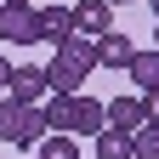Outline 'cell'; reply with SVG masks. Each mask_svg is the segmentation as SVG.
<instances>
[{
  "label": "cell",
  "instance_id": "obj_2",
  "mask_svg": "<svg viewBox=\"0 0 159 159\" xmlns=\"http://www.w3.org/2000/svg\"><path fill=\"white\" fill-rule=\"evenodd\" d=\"M0 40L34 46V40H40V11L34 6H6V0H0Z\"/></svg>",
  "mask_w": 159,
  "mask_h": 159
},
{
  "label": "cell",
  "instance_id": "obj_6",
  "mask_svg": "<svg viewBox=\"0 0 159 159\" xmlns=\"http://www.w3.org/2000/svg\"><path fill=\"white\" fill-rule=\"evenodd\" d=\"M74 29L80 34H108L114 29V6H108V0H80V6H74Z\"/></svg>",
  "mask_w": 159,
  "mask_h": 159
},
{
  "label": "cell",
  "instance_id": "obj_9",
  "mask_svg": "<svg viewBox=\"0 0 159 159\" xmlns=\"http://www.w3.org/2000/svg\"><path fill=\"white\" fill-rule=\"evenodd\" d=\"M46 80H51V91H80V80H85V68H80V63H68V57L57 51L51 63H46Z\"/></svg>",
  "mask_w": 159,
  "mask_h": 159
},
{
  "label": "cell",
  "instance_id": "obj_10",
  "mask_svg": "<svg viewBox=\"0 0 159 159\" xmlns=\"http://www.w3.org/2000/svg\"><path fill=\"white\" fill-rule=\"evenodd\" d=\"M91 142H97V159H131V153H136V148H131V131H114V125H102Z\"/></svg>",
  "mask_w": 159,
  "mask_h": 159
},
{
  "label": "cell",
  "instance_id": "obj_8",
  "mask_svg": "<svg viewBox=\"0 0 159 159\" xmlns=\"http://www.w3.org/2000/svg\"><path fill=\"white\" fill-rule=\"evenodd\" d=\"M74 34V6H40V40H68Z\"/></svg>",
  "mask_w": 159,
  "mask_h": 159
},
{
  "label": "cell",
  "instance_id": "obj_18",
  "mask_svg": "<svg viewBox=\"0 0 159 159\" xmlns=\"http://www.w3.org/2000/svg\"><path fill=\"white\" fill-rule=\"evenodd\" d=\"M148 6H153V11H159V0H148Z\"/></svg>",
  "mask_w": 159,
  "mask_h": 159
},
{
  "label": "cell",
  "instance_id": "obj_21",
  "mask_svg": "<svg viewBox=\"0 0 159 159\" xmlns=\"http://www.w3.org/2000/svg\"><path fill=\"white\" fill-rule=\"evenodd\" d=\"M131 159H136V153H131Z\"/></svg>",
  "mask_w": 159,
  "mask_h": 159
},
{
  "label": "cell",
  "instance_id": "obj_3",
  "mask_svg": "<svg viewBox=\"0 0 159 159\" xmlns=\"http://www.w3.org/2000/svg\"><path fill=\"white\" fill-rule=\"evenodd\" d=\"M6 97H17V102H46L51 97V80H46V68H11V80H6Z\"/></svg>",
  "mask_w": 159,
  "mask_h": 159
},
{
  "label": "cell",
  "instance_id": "obj_11",
  "mask_svg": "<svg viewBox=\"0 0 159 159\" xmlns=\"http://www.w3.org/2000/svg\"><path fill=\"white\" fill-rule=\"evenodd\" d=\"M125 74H131V80H136L142 91H159V46H153V51H136Z\"/></svg>",
  "mask_w": 159,
  "mask_h": 159
},
{
  "label": "cell",
  "instance_id": "obj_19",
  "mask_svg": "<svg viewBox=\"0 0 159 159\" xmlns=\"http://www.w3.org/2000/svg\"><path fill=\"white\" fill-rule=\"evenodd\" d=\"M153 46H159V29H153Z\"/></svg>",
  "mask_w": 159,
  "mask_h": 159
},
{
  "label": "cell",
  "instance_id": "obj_4",
  "mask_svg": "<svg viewBox=\"0 0 159 159\" xmlns=\"http://www.w3.org/2000/svg\"><path fill=\"white\" fill-rule=\"evenodd\" d=\"M131 57H136L131 34H119V29L97 34V68H119V74H125V68H131Z\"/></svg>",
  "mask_w": 159,
  "mask_h": 159
},
{
  "label": "cell",
  "instance_id": "obj_7",
  "mask_svg": "<svg viewBox=\"0 0 159 159\" xmlns=\"http://www.w3.org/2000/svg\"><path fill=\"white\" fill-rule=\"evenodd\" d=\"M102 125H108L102 102H91V97H80V91H74V125H68V136H97Z\"/></svg>",
  "mask_w": 159,
  "mask_h": 159
},
{
  "label": "cell",
  "instance_id": "obj_15",
  "mask_svg": "<svg viewBox=\"0 0 159 159\" xmlns=\"http://www.w3.org/2000/svg\"><path fill=\"white\" fill-rule=\"evenodd\" d=\"M6 80H11V63L0 57V97H6Z\"/></svg>",
  "mask_w": 159,
  "mask_h": 159
},
{
  "label": "cell",
  "instance_id": "obj_17",
  "mask_svg": "<svg viewBox=\"0 0 159 159\" xmlns=\"http://www.w3.org/2000/svg\"><path fill=\"white\" fill-rule=\"evenodd\" d=\"M108 6H131V0H108Z\"/></svg>",
  "mask_w": 159,
  "mask_h": 159
},
{
  "label": "cell",
  "instance_id": "obj_20",
  "mask_svg": "<svg viewBox=\"0 0 159 159\" xmlns=\"http://www.w3.org/2000/svg\"><path fill=\"white\" fill-rule=\"evenodd\" d=\"M34 159H40V153H34Z\"/></svg>",
  "mask_w": 159,
  "mask_h": 159
},
{
  "label": "cell",
  "instance_id": "obj_12",
  "mask_svg": "<svg viewBox=\"0 0 159 159\" xmlns=\"http://www.w3.org/2000/svg\"><path fill=\"white\" fill-rule=\"evenodd\" d=\"M34 153H40V159H80V148H74V136H68V131L40 136V142H34Z\"/></svg>",
  "mask_w": 159,
  "mask_h": 159
},
{
  "label": "cell",
  "instance_id": "obj_13",
  "mask_svg": "<svg viewBox=\"0 0 159 159\" xmlns=\"http://www.w3.org/2000/svg\"><path fill=\"white\" fill-rule=\"evenodd\" d=\"M131 148H136V159H159V125H153V119L131 136Z\"/></svg>",
  "mask_w": 159,
  "mask_h": 159
},
{
  "label": "cell",
  "instance_id": "obj_16",
  "mask_svg": "<svg viewBox=\"0 0 159 159\" xmlns=\"http://www.w3.org/2000/svg\"><path fill=\"white\" fill-rule=\"evenodd\" d=\"M6 6H34V0H6Z\"/></svg>",
  "mask_w": 159,
  "mask_h": 159
},
{
  "label": "cell",
  "instance_id": "obj_1",
  "mask_svg": "<svg viewBox=\"0 0 159 159\" xmlns=\"http://www.w3.org/2000/svg\"><path fill=\"white\" fill-rule=\"evenodd\" d=\"M40 136H46V114H40V102L0 97V142H11V148H34Z\"/></svg>",
  "mask_w": 159,
  "mask_h": 159
},
{
  "label": "cell",
  "instance_id": "obj_5",
  "mask_svg": "<svg viewBox=\"0 0 159 159\" xmlns=\"http://www.w3.org/2000/svg\"><path fill=\"white\" fill-rule=\"evenodd\" d=\"M102 114H108V125L114 131H142L148 125V108H142V97H114V102H102Z\"/></svg>",
  "mask_w": 159,
  "mask_h": 159
},
{
  "label": "cell",
  "instance_id": "obj_14",
  "mask_svg": "<svg viewBox=\"0 0 159 159\" xmlns=\"http://www.w3.org/2000/svg\"><path fill=\"white\" fill-rule=\"evenodd\" d=\"M142 108H148V119L159 125V91H142Z\"/></svg>",
  "mask_w": 159,
  "mask_h": 159
}]
</instances>
